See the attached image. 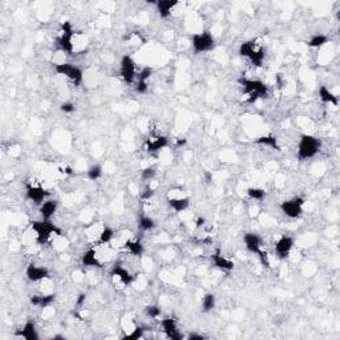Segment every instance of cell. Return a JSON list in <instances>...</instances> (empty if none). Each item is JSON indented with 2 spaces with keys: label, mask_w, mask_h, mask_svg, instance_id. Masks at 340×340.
I'll return each mask as SVG.
<instances>
[{
  "label": "cell",
  "mask_w": 340,
  "mask_h": 340,
  "mask_svg": "<svg viewBox=\"0 0 340 340\" xmlns=\"http://www.w3.org/2000/svg\"><path fill=\"white\" fill-rule=\"evenodd\" d=\"M294 238L290 235H282L279 239L275 242L274 250H275V257L278 259H287L290 258L292 249H294Z\"/></svg>",
  "instance_id": "obj_11"
},
{
  "label": "cell",
  "mask_w": 340,
  "mask_h": 340,
  "mask_svg": "<svg viewBox=\"0 0 340 340\" xmlns=\"http://www.w3.org/2000/svg\"><path fill=\"white\" fill-rule=\"evenodd\" d=\"M182 193H183V191L180 189L177 195L172 194V193H169L168 195L169 208L172 210H174L176 213H182V211L189 209V206H190V198H189L187 195H183Z\"/></svg>",
  "instance_id": "obj_13"
},
{
  "label": "cell",
  "mask_w": 340,
  "mask_h": 340,
  "mask_svg": "<svg viewBox=\"0 0 340 340\" xmlns=\"http://www.w3.org/2000/svg\"><path fill=\"white\" fill-rule=\"evenodd\" d=\"M156 227V221L152 217L148 215H141L138 219V229L141 232H150Z\"/></svg>",
  "instance_id": "obj_29"
},
{
  "label": "cell",
  "mask_w": 340,
  "mask_h": 340,
  "mask_svg": "<svg viewBox=\"0 0 340 340\" xmlns=\"http://www.w3.org/2000/svg\"><path fill=\"white\" fill-rule=\"evenodd\" d=\"M169 146V140L162 134H150L145 141V149L149 155H157Z\"/></svg>",
  "instance_id": "obj_12"
},
{
  "label": "cell",
  "mask_w": 340,
  "mask_h": 340,
  "mask_svg": "<svg viewBox=\"0 0 340 340\" xmlns=\"http://www.w3.org/2000/svg\"><path fill=\"white\" fill-rule=\"evenodd\" d=\"M187 339L189 340H204L205 335H202V334H190V335L187 336Z\"/></svg>",
  "instance_id": "obj_40"
},
{
  "label": "cell",
  "mask_w": 340,
  "mask_h": 340,
  "mask_svg": "<svg viewBox=\"0 0 340 340\" xmlns=\"http://www.w3.org/2000/svg\"><path fill=\"white\" fill-rule=\"evenodd\" d=\"M85 299H86V295L80 294L78 295V300H76V304H78V306H82V304H84V302H85Z\"/></svg>",
  "instance_id": "obj_42"
},
{
  "label": "cell",
  "mask_w": 340,
  "mask_h": 340,
  "mask_svg": "<svg viewBox=\"0 0 340 340\" xmlns=\"http://www.w3.org/2000/svg\"><path fill=\"white\" fill-rule=\"evenodd\" d=\"M217 306V298L214 294H205L202 298V311L204 313H210L213 311Z\"/></svg>",
  "instance_id": "obj_28"
},
{
  "label": "cell",
  "mask_w": 340,
  "mask_h": 340,
  "mask_svg": "<svg viewBox=\"0 0 340 340\" xmlns=\"http://www.w3.org/2000/svg\"><path fill=\"white\" fill-rule=\"evenodd\" d=\"M156 174H157V170H156L155 166H148V168H144L141 170V178L144 181L150 182L152 180H155Z\"/></svg>",
  "instance_id": "obj_36"
},
{
  "label": "cell",
  "mask_w": 340,
  "mask_h": 340,
  "mask_svg": "<svg viewBox=\"0 0 340 340\" xmlns=\"http://www.w3.org/2000/svg\"><path fill=\"white\" fill-rule=\"evenodd\" d=\"M15 336L16 338H22L24 340H39V338H40L39 334H37L36 324L32 322V320H28L20 330L15 332Z\"/></svg>",
  "instance_id": "obj_19"
},
{
  "label": "cell",
  "mask_w": 340,
  "mask_h": 340,
  "mask_svg": "<svg viewBox=\"0 0 340 340\" xmlns=\"http://www.w3.org/2000/svg\"><path fill=\"white\" fill-rule=\"evenodd\" d=\"M322 148V142L313 134H303L298 142V158L300 161H307L314 158Z\"/></svg>",
  "instance_id": "obj_4"
},
{
  "label": "cell",
  "mask_w": 340,
  "mask_h": 340,
  "mask_svg": "<svg viewBox=\"0 0 340 340\" xmlns=\"http://www.w3.org/2000/svg\"><path fill=\"white\" fill-rule=\"evenodd\" d=\"M101 176H103V168L100 165H93L86 170V177L89 181H97L100 180Z\"/></svg>",
  "instance_id": "obj_33"
},
{
  "label": "cell",
  "mask_w": 340,
  "mask_h": 340,
  "mask_svg": "<svg viewBox=\"0 0 340 340\" xmlns=\"http://www.w3.org/2000/svg\"><path fill=\"white\" fill-rule=\"evenodd\" d=\"M81 264L84 267H96L99 268L103 266V261H101L100 255L97 253V249H88L81 255Z\"/></svg>",
  "instance_id": "obj_16"
},
{
  "label": "cell",
  "mask_w": 340,
  "mask_h": 340,
  "mask_svg": "<svg viewBox=\"0 0 340 340\" xmlns=\"http://www.w3.org/2000/svg\"><path fill=\"white\" fill-rule=\"evenodd\" d=\"M239 54L246 57L257 68H261L266 57V50L255 40L245 41L239 47Z\"/></svg>",
  "instance_id": "obj_3"
},
{
  "label": "cell",
  "mask_w": 340,
  "mask_h": 340,
  "mask_svg": "<svg viewBox=\"0 0 340 340\" xmlns=\"http://www.w3.org/2000/svg\"><path fill=\"white\" fill-rule=\"evenodd\" d=\"M59 208V202L56 200H46L39 208V213H40L41 219H47L51 221V218L53 217Z\"/></svg>",
  "instance_id": "obj_21"
},
{
  "label": "cell",
  "mask_w": 340,
  "mask_h": 340,
  "mask_svg": "<svg viewBox=\"0 0 340 340\" xmlns=\"http://www.w3.org/2000/svg\"><path fill=\"white\" fill-rule=\"evenodd\" d=\"M186 144V140H178L177 141V145L181 146V145H185Z\"/></svg>",
  "instance_id": "obj_43"
},
{
  "label": "cell",
  "mask_w": 340,
  "mask_h": 340,
  "mask_svg": "<svg viewBox=\"0 0 340 340\" xmlns=\"http://www.w3.org/2000/svg\"><path fill=\"white\" fill-rule=\"evenodd\" d=\"M26 277L28 281L31 282H41L50 277V270L43 266H37V264H28L27 270H26Z\"/></svg>",
  "instance_id": "obj_15"
},
{
  "label": "cell",
  "mask_w": 340,
  "mask_h": 340,
  "mask_svg": "<svg viewBox=\"0 0 340 340\" xmlns=\"http://www.w3.org/2000/svg\"><path fill=\"white\" fill-rule=\"evenodd\" d=\"M161 328H162V331L166 334V336H168L169 339H183V335H182L181 332H180V330H178L177 322H176V319H173V317H163V319H161Z\"/></svg>",
  "instance_id": "obj_14"
},
{
  "label": "cell",
  "mask_w": 340,
  "mask_h": 340,
  "mask_svg": "<svg viewBox=\"0 0 340 340\" xmlns=\"http://www.w3.org/2000/svg\"><path fill=\"white\" fill-rule=\"evenodd\" d=\"M60 110L65 114H72L76 110V105L71 103V101H65V103L60 105Z\"/></svg>",
  "instance_id": "obj_39"
},
{
  "label": "cell",
  "mask_w": 340,
  "mask_h": 340,
  "mask_svg": "<svg viewBox=\"0 0 340 340\" xmlns=\"http://www.w3.org/2000/svg\"><path fill=\"white\" fill-rule=\"evenodd\" d=\"M120 76L124 81L127 82L128 85L134 84L137 78V67L136 61L133 60L131 56L125 54L123 56V59L120 61Z\"/></svg>",
  "instance_id": "obj_9"
},
{
  "label": "cell",
  "mask_w": 340,
  "mask_h": 340,
  "mask_svg": "<svg viewBox=\"0 0 340 340\" xmlns=\"http://www.w3.org/2000/svg\"><path fill=\"white\" fill-rule=\"evenodd\" d=\"M48 195L50 193L43 186H28L27 187V198L33 204L41 205L48 198Z\"/></svg>",
  "instance_id": "obj_17"
},
{
  "label": "cell",
  "mask_w": 340,
  "mask_h": 340,
  "mask_svg": "<svg viewBox=\"0 0 340 340\" xmlns=\"http://www.w3.org/2000/svg\"><path fill=\"white\" fill-rule=\"evenodd\" d=\"M243 243H245L246 249L253 254H258L262 250V238L257 233H246L243 235Z\"/></svg>",
  "instance_id": "obj_18"
},
{
  "label": "cell",
  "mask_w": 340,
  "mask_h": 340,
  "mask_svg": "<svg viewBox=\"0 0 340 340\" xmlns=\"http://www.w3.org/2000/svg\"><path fill=\"white\" fill-rule=\"evenodd\" d=\"M153 195H155V187L150 185H146L145 187H144V190L140 193V198L142 201H149L150 198H153Z\"/></svg>",
  "instance_id": "obj_37"
},
{
  "label": "cell",
  "mask_w": 340,
  "mask_h": 340,
  "mask_svg": "<svg viewBox=\"0 0 340 340\" xmlns=\"http://www.w3.org/2000/svg\"><path fill=\"white\" fill-rule=\"evenodd\" d=\"M56 295L54 294H41V295H33L31 298V304L39 309H48L53 304Z\"/></svg>",
  "instance_id": "obj_23"
},
{
  "label": "cell",
  "mask_w": 340,
  "mask_h": 340,
  "mask_svg": "<svg viewBox=\"0 0 340 340\" xmlns=\"http://www.w3.org/2000/svg\"><path fill=\"white\" fill-rule=\"evenodd\" d=\"M114 236H116V233H114L113 229L109 226H104L101 229L100 235H99V239H97V243H99V246H108L109 243H112Z\"/></svg>",
  "instance_id": "obj_26"
},
{
  "label": "cell",
  "mask_w": 340,
  "mask_h": 340,
  "mask_svg": "<svg viewBox=\"0 0 340 340\" xmlns=\"http://www.w3.org/2000/svg\"><path fill=\"white\" fill-rule=\"evenodd\" d=\"M31 230L35 233L36 243L41 246L47 245L48 242H52L54 236H59L63 234L59 227L53 225L51 221H47V219L33 221L31 223Z\"/></svg>",
  "instance_id": "obj_2"
},
{
  "label": "cell",
  "mask_w": 340,
  "mask_h": 340,
  "mask_svg": "<svg viewBox=\"0 0 340 340\" xmlns=\"http://www.w3.org/2000/svg\"><path fill=\"white\" fill-rule=\"evenodd\" d=\"M144 332H145V328H144L142 326H138V324H136V326L131 328V331L123 336V339L138 340V339H141V338H144Z\"/></svg>",
  "instance_id": "obj_31"
},
{
  "label": "cell",
  "mask_w": 340,
  "mask_h": 340,
  "mask_svg": "<svg viewBox=\"0 0 340 340\" xmlns=\"http://www.w3.org/2000/svg\"><path fill=\"white\" fill-rule=\"evenodd\" d=\"M52 339H64V338L61 335H54Z\"/></svg>",
  "instance_id": "obj_44"
},
{
  "label": "cell",
  "mask_w": 340,
  "mask_h": 340,
  "mask_svg": "<svg viewBox=\"0 0 340 340\" xmlns=\"http://www.w3.org/2000/svg\"><path fill=\"white\" fill-rule=\"evenodd\" d=\"M53 68L54 72L68 78L69 81L75 84V86H80L84 81V72H82L81 68H78V65L60 61V63L53 64Z\"/></svg>",
  "instance_id": "obj_6"
},
{
  "label": "cell",
  "mask_w": 340,
  "mask_h": 340,
  "mask_svg": "<svg viewBox=\"0 0 340 340\" xmlns=\"http://www.w3.org/2000/svg\"><path fill=\"white\" fill-rule=\"evenodd\" d=\"M317 95H319V99H320L322 103H324V104H331L334 105V106H338V105H339V99H338V96H336L332 91H330L326 85H322L320 88H319Z\"/></svg>",
  "instance_id": "obj_25"
},
{
  "label": "cell",
  "mask_w": 340,
  "mask_h": 340,
  "mask_svg": "<svg viewBox=\"0 0 340 340\" xmlns=\"http://www.w3.org/2000/svg\"><path fill=\"white\" fill-rule=\"evenodd\" d=\"M303 205L304 198H302V197H294L291 200L283 201L281 204V210L282 213L287 215L288 218H291V219H296L303 213Z\"/></svg>",
  "instance_id": "obj_10"
},
{
  "label": "cell",
  "mask_w": 340,
  "mask_h": 340,
  "mask_svg": "<svg viewBox=\"0 0 340 340\" xmlns=\"http://www.w3.org/2000/svg\"><path fill=\"white\" fill-rule=\"evenodd\" d=\"M161 313H162V311H161V307L157 306V304H149V306H146L145 307L146 316H149L150 319H157V317H159Z\"/></svg>",
  "instance_id": "obj_35"
},
{
  "label": "cell",
  "mask_w": 340,
  "mask_h": 340,
  "mask_svg": "<svg viewBox=\"0 0 340 340\" xmlns=\"http://www.w3.org/2000/svg\"><path fill=\"white\" fill-rule=\"evenodd\" d=\"M134 91L138 93V95H145L149 91V85L148 82L145 81H136L134 82Z\"/></svg>",
  "instance_id": "obj_38"
},
{
  "label": "cell",
  "mask_w": 340,
  "mask_h": 340,
  "mask_svg": "<svg viewBox=\"0 0 340 340\" xmlns=\"http://www.w3.org/2000/svg\"><path fill=\"white\" fill-rule=\"evenodd\" d=\"M205 223H206V219H205V218H198V219H197V223H195V227H197V229H202V227L205 226Z\"/></svg>",
  "instance_id": "obj_41"
},
{
  "label": "cell",
  "mask_w": 340,
  "mask_h": 340,
  "mask_svg": "<svg viewBox=\"0 0 340 340\" xmlns=\"http://www.w3.org/2000/svg\"><path fill=\"white\" fill-rule=\"evenodd\" d=\"M328 41H330L328 36L319 33V35H315V36H313L311 39H310L309 43H307V46L311 47V48H322V47L326 46Z\"/></svg>",
  "instance_id": "obj_30"
},
{
  "label": "cell",
  "mask_w": 340,
  "mask_h": 340,
  "mask_svg": "<svg viewBox=\"0 0 340 340\" xmlns=\"http://www.w3.org/2000/svg\"><path fill=\"white\" fill-rule=\"evenodd\" d=\"M246 194L249 198L254 201H262L266 197V190H263L261 187H249Z\"/></svg>",
  "instance_id": "obj_32"
},
{
  "label": "cell",
  "mask_w": 340,
  "mask_h": 340,
  "mask_svg": "<svg viewBox=\"0 0 340 340\" xmlns=\"http://www.w3.org/2000/svg\"><path fill=\"white\" fill-rule=\"evenodd\" d=\"M124 247L133 257H141V255L144 254V251H145L142 242L140 239H137V238H128V239H125Z\"/></svg>",
  "instance_id": "obj_24"
},
{
  "label": "cell",
  "mask_w": 340,
  "mask_h": 340,
  "mask_svg": "<svg viewBox=\"0 0 340 340\" xmlns=\"http://www.w3.org/2000/svg\"><path fill=\"white\" fill-rule=\"evenodd\" d=\"M255 144L257 145L266 146V148H271V149L279 150V144H278L277 137L271 136V134H267V136H261L255 140Z\"/></svg>",
  "instance_id": "obj_27"
},
{
  "label": "cell",
  "mask_w": 340,
  "mask_h": 340,
  "mask_svg": "<svg viewBox=\"0 0 340 340\" xmlns=\"http://www.w3.org/2000/svg\"><path fill=\"white\" fill-rule=\"evenodd\" d=\"M110 277L114 286H118V288H125L134 282V275L127 267H124L123 264H114L113 268L110 270Z\"/></svg>",
  "instance_id": "obj_8"
},
{
  "label": "cell",
  "mask_w": 340,
  "mask_h": 340,
  "mask_svg": "<svg viewBox=\"0 0 340 340\" xmlns=\"http://www.w3.org/2000/svg\"><path fill=\"white\" fill-rule=\"evenodd\" d=\"M152 75H153V68H152V67H144V68H141L140 71L137 72L136 81L148 82V80L152 78Z\"/></svg>",
  "instance_id": "obj_34"
},
{
  "label": "cell",
  "mask_w": 340,
  "mask_h": 340,
  "mask_svg": "<svg viewBox=\"0 0 340 340\" xmlns=\"http://www.w3.org/2000/svg\"><path fill=\"white\" fill-rule=\"evenodd\" d=\"M217 46L215 39L210 32H200L191 36V47L195 53H206L213 51Z\"/></svg>",
  "instance_id": "obj_7"
},
{
  "label": "cell",
  "mask_w": 340,
  "mask_h": 340,
  "mask_svg": "<svg viewBox=\"0 0 340 340\" xmlns=\"http://www.w3.org/2000/svg\"><path fill=\"white\" fill-rule=\"evenodd\" d=\"M238 82L243 89V95L246 96L245 101L247 104H254L259 99H264L268 96V86L258 78H240Z\"/></svg>",
  "instance_id": "obj_1"
},
{
  "label": "cell",
  "mask_w": 340,
  "mask_h": 340,
  "mask_svg": "<svg viewBox=\"0 0 340 340\" xmlns=\"http://www.w3.org/2000/svg\"><path fill=\"white\" fill-rule=\"evenodd\" d=\"M75 37H76V32L73 29L72 24L69 22H65L61 26V32H60L59 37L56 39V46L60 50V52L67 54L73 53L75 50H76L75 43H73Z\"/></svg>",
  "instance_id": "obj_5"
},
{
  "label": "cell",
  "mask_w": 340,
  "mask_h": 340,
  "mask_svg": "<svg viewBox=\"0 0 340 340\" xmlns=\"http://www.w3.org/2000/svg\"><path fill=\"white\" fill-rule=\"evenodd\" d=\"M211 262H213V264L215 266V267L218 268V270H221V271H232V270H234V262H233L232 259L226 258L225 255H222L219 251H217V253H214L213 255H211Z\"/></svg>",
  "instance_id": "obj_22"
},
{
  "label": "cell",
  "mask_w": 340,
  "mask_h": 340,
  "mask_svg": "<svg viewBox=\"0 0 340 340\" xmlns=\"http://www.w3.org/2000/svg\"><path fill=\"white\" fill-rule=\"evenodd\" d=\"M155 4L159 16L162 19H168L172 16V12L180 3L177 0H157Z\"/></svg>",
  "instance_id": "obj_20"
}]
</instances>
